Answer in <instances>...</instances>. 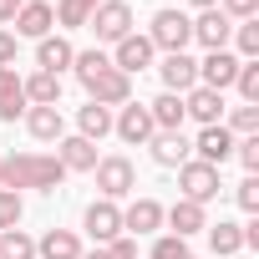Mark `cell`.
Instances as JSON below:
<instances>
[{
  "label": "cell",
  "mask_w": 259,
  "mask_h": 259,
  "mask_svg": "<svg viewBox=\"0 0 259 259\" xmlns=\"http://www.w3.org/2000/svg\"><path fill=\"white\" fill-rule=\"evenodd\" d=\"M153 56H158V51H153V41H148V36H138V31H133V36H122V41L112 46V66H117L122 76L148 71V66H153Z\"/></svg>",
  "instance_id": "ba28073f"
},
{
  "label": "cell",
  "mask_w": 259,
  "mask_h": 259,
  "mask_svg": "<svg viewBox=\"0 0 259 259\" xmlns=\"http://www.w3.org/2000/svg\"><path fill=\"white\" fill-rule=\"evenodd\" d=\"M183 117H193L198 127H219L224 122V92H208V87L183 92Z\"/></svg>",
  "instance_id": "4fadbf2b"
},
{
  "label": "cell",
  "mask_w": 259,
  "mask_h": 259,
  "mask_svg": "<svg viewBox=\"0 0 259 259\" xmlns=\"http://www.w3.org/2000/svg\"><path fill=\"white\" fill-rule=\"evenodd\" d=\"M178 188H183V198L188 203H208V198H219V168H208V163H198V158H188L183 168H178Z\"/></svg>",
  "instance_id": "8992f818"
},
{
  "label": "cell",
  "mask_w": 259,
  "mask_h": 259,
  "mask_svg": "<svg viewBox=\"0 0 259 259\" xmlns=\"http://www.w3.org/2000/svg\"><path fill=\"white\" fill-rule=\"evenodd\" d=\"M229 41H239V56L244 61H259V21H234V36Z\"/></svg>",
  "instance_id": "4dcf8cb0"
},
{
  "label": "cell",
  "mask_w": 259,
  "mask_h": 259,
  "mask_svg": "<svg viewBox=\"0 0 259 259\" xmlns=\"http://www.w3.org/2000/svg\"><path fill=\"white\" fill-rule=\"evenodd\" d=\"M234 76H239V56H234V51H208V56L198 61V87H208V92L234 87Z\"/></svg>",
  "instance_id": "7c38bea8"
},
{
  "label": "cell",
  "mask_w": 259,
  "mask_h": 259,
  "mask_svg": "<svg viewBox=\"0 0 259 259\" xmlns=\"http://www.w3.org/2000/svg\"><path fill=\"white\" fill-rule=\"evenodd\" d=\"M16 51H21L16 36H11V31H0V66H16Z\"/></svg>",
  "instance_id": "ab89813d"
},
{
  "label": "cell",
  "mask_w": 259,
  "mask_h": 259,
  "mask_svg": "<svg viewBox=\"0 0 259 259\" xmlns=\"http://www.w3.org/2000/svg\"><path fill=\"white\" fill-rule=\"evenodd\" d=\"M234 133H229V127L219 122V127H203V133H198V143H193V153H198V163H208V168H224L229 158H234Z\"/></svg>",
  "instance_id": "8fae6325"
},
{
  "label": "cell",
  "mask_w": 259,
  "mask_h": 259,
  "mask_svg": "<svg viewBox=\"0 0 259 259\" xmlns=\"http://www.w3.org/2000/svg\"><path fill=\"white\" fill-rule=\"evenodd\" d=\"M107 249V259H138V239H127V234H117L112 244H102Z\"/></svg>",
  "instance_id": "f35d334b"
},
{
  "label": "cell",
  "mask_w": 259,
  "mask_h": 259,
  "mask_svg": "<svg viewBox=\"0 0 259 259\" xmlns=\"http://www.w3.org/2000/svg\"><path fill=\"white\" fill-rule=\"evenodd\" d=\"M81 254L87 249H81V239L71 229H46L36 239V259H81Z\"/></svg>",
  "instance_id": "44dd1931"
},
{
  "label": "cell",
  "mask_w": 259,
  "mask_h": 259,
  "mask_svg": "<svg viewBox=\"0 0 259 259\" xmlns=\"http://www.w3.org/2000/svg\"><path fill=\"white\" fill-rule=\"evenodd\" d=\"M234 87H239V97H244V102H254V107H259V61H239Z\"/></svg>",
  "instance_id": "1f68e13d"
},
{
  "label": "cell",
  "mask_w": 259,
  "mask_h": 259,
  "mask_svg": "<svg viewBox=\"0 0 259 259\" xmlns=\"http://www.w3.org/2000/svg\"><path fill=\"white\" fill-rule=\"evenodd\" d=\"M112 133L122 138V143H133V148H143V143H153V112H148V102H122V112L112 117Z\"/></svg>",
  "instance_id": "5b68a950"
},
{
  "label": "cell",
  "mask_w": 259,
  "mask_h": 259,
  "mask_svg": "<svg viewBox=\"0 0 259 259\" xmlns=\"http://www.w3.org/2000/svg\"><path fill=\"white\" fill-rule=\"evenodd\" d=\"M219 11H224L229 21H254V16H259V0H219Z\"/></svg>",
  "instance_id": "74e56055"
},
{
  "label": "cell",
  "mask_w": 259,
  "mask_h": 259,
  "mask_svg": "<svg viewBox=\"0 0 259 259\" xmlns=\"http://www.w3.org/2000/svg\"><path fill=\"white\" fill-rule=\"evenodd\" d=\"M81 229H87L97 244H112V239L122 234V208H117L112 198H97V203H87V213H81Z\"/></svg>",
  "instance_id": "52a82bcc"
},
{
  "label": "cell",
  "mask_w": 259,
  "mask_h": 259,
  "mask_svg": "<svg viewBox=\"0 0 259 259\" xmlns=\"http://www.w3.org/2000/svg\"><path fill=\"white\" fill-rule=\"evenodd\" d=\"M26 127H31L36 143H61V138H66L61 107H26Z\"/></svg>",
  "instance_id": "7402d4cb"
},
{
  "label": "cell",
  "mask_w": 259,
  "mask_h": 259,
  "mask_svg": "<svg viewBox=\"0 0 259 259\" xmlns=\"http://www.w3.org/2000/svg\"><path fill=\"white\" fill-rule=\"evenodd\" d=\"M71 61H76V46H71L66 36H41V41H36V66H41V71L61 76Z\"/></svg>",
  "instance_id": "ac0fdd59"
},
{
  "label": "cell",
  "mask_w": 259,
  "mask_h": 259,
  "mask_svg": "<svg viewBox=\"0 0 259 259\" xmlns=\"http://www.w3.org/2000/svg\"><path fill=\"white\" fill-rule=\"evenodd\" d=\"M148 112H153V127H158V133H183V97H178V92L153 97Z\"/></svg>",
  "instance_id": "603a6c76"
},
{
  "label": "cell",
  "mask_w": 259,
  "mask_h": 259,
  "mask_svg": "<svg viewBox=\"0 0 259 259\" xmlns=\"http://www.w3.org/2000/svg\"><path fill=\"white\" fill-rule=\"evenodd\" d=\"M208 249H213L219 259L239 254V249H244V224H234V219H219V224H208Z\"/></svg>",
  "instance_id": "d4e9b609"
},
{
  "label": "cell",
  "mask_w": 259,
  "mask_h": 259,
  "mask_svg": "<svg viewBox=\"0 0 259 259\" xmlns=\"http://www.w3.org/2000/svg\"><path fill=\"white\" fill-rule=\"evenodd\" d=\"M224 127H229L234 138H254V133H259V107H254V102H239V107L229 112Z\"/></svg>",
  "instance_id": "f546056e"
},
{
  "label": "cell",
  "mask_w": 259,
  "mask_h": 259,
  "mask_svg": "<svg viewBox=\"0 0 259 259\" xmlns=\"http://www.w3.org/2000/svg\"><path fill=\"white\" fill-rule=\"evenodd\" d=\"M26 107H31V102H26V92H21V87H16V92H6V97H0V122H21V117H26Z\"/></svg>",
  "instance_id": "e575fe53"
},
{
  "label": "cell",
  "mask_w": 259,
  "mask_h": 259,
  "mask_svg": "<svg viewBox=\"0 0 259 259\" xmlns=\"http://www.w3.org/2000/svg\"><path fill=\"white\" fill-rule=\"evenodd\" d=\"M193 158V143L183 133H153V163L158 168H183Z\"/></svg>",
  "instance_id": "ffe728a7"
},
{
  "label": "cell",
  "mask_w": 259,
  "mask_h": 259,
  "mask_svg": "<svg viewBox=\"0 0 259 259\" xmlns=\"http://www.w3.org/2000/svg\"><path fill=\"white\" fill-rule=\"evenodd\" d=\"M158 76H163V87L168 92H193L198 87V61L188 56V51H173V56H163V66H158Z\"/></svg>",
  "instance_id": "5bb4252c"
},
{
  "label": "cell",
  "mask_w": 259,
  "mask_h": 259,
  "mask_svg": "<svg viewBox=\"0 0 259 259\" xmlns=\"http://www.w3.org/2000/svg\"><path fill=\"white\" fill-rule=\"evenodd\" d=\"M61 178H66V168H61L51 153H16V158H6V188H11V193H21V188L51 193Z\"/></svg>",
  "instance_id": "6da1fadb"
},
{
  "label": "cell",
  "mask_w": 259,
  "mask_h": 259,
  "mask_svg": "<svg viewBox=\"0 0 259 259\" xmlns=\"http://www.w3.org/2000/svg\"><path fill=\"white\" fill-rule=\"evenodd\" d=\"M21 213H26L21 193H11V188H0V234H6V229H21Z\"/></svg>",
  "instance_id": "d6a6232c"
},
{
  "label": "cell",
  "mask_w": 259,
  "mask_h": 259,
  "mask_svg": "<svg viewBox=\"0 0 259 259\" xmlns=\"http://www.w3.org/2000/svg\"><path fill=\"white\" fill-rule=\"evenodd\" d=\"M87 26L97 31V41L117 46L122 36H133V6H127V0H102V6L92 11V21H87Z\"/></svg>",
  "instance_id": "277c9868"
},
{
  "label": "cell",
  "mask_w": 259,
  "mask_h": 259,
  "mask_svg": "<svg viewBox=\"0 0 259 259\" xmlns=\"http://www.w3.org/2000/svg\"><path fill=\"white\" fill-rule=\"evenodd\" d=\"M229 36H234V21L213 6V11H198V21H193V41L203 46V51H229Z\"/></svg>",
  "instance_id": "30bf717a"
},
{
  "label": "cell",
  "mask_w": 259,
  "mask_h": 259,
  "mask_svg": "<svg viewBox=\"0 0 259 259\" xmlns=\"http://www.w3.org/2000/svg\"><path fill=\"white\" fill-rule=\"evenodd\" d=\"M21 87V76H16V66H0V97H6V92H16Z\"/></svg>",
  "instance_id": "60d3db41"
},
{
  "label": "cell",
  "mask_w": 259,
  "mask_h": 259,
  "mask_svg": "<svg viewBox=\"0 0 259 259\" xmlns=\"http://www.w3.org/2000/svg\"><path fill=\"white\" fill-rule=\"evenodd\" d=\"M0 188H6V158H0Z\"/></svg>",
  "instance_id": "f6af8a7d"
},
{
  "label": "cell",
  "mask_w": 259,
  "mask_h": 259,
  "mask_svg": "<svg viewBox=\"0 0 259 259\" xmlns=\"http://www.w3.org/2000/svg\"><path fill=\"white\" fill-rule=\"evenodd\" d=\"M21 92H26V102H31V107H56V102H61V76L36 71V76H26V81H21Z\"/></svg>",
  "instance_id": "cb8c5ba5"
},
{
  "label": "cell",
  "mask_w": 259,
  "mask_h": 259,
  "mask_svg": "<svg viewBox=\"0 0 259 259\" xmlns=\"http://www.w3.org/2000/svg\"><path fill=\"white\" fill-rule=\"evenodd\" d=\"M153 259H193V254H188V239H178V234H163V239L153 244Z\"/></svg>",
  "instance_id": "836d02e7"
},
{
  "label": "cell",
  "mask_w": 259,
  "mask_h": 259,
  "mask_svg": "<svg viewBox=\"0 0 259 259\" xmlns=\"http://www.w3.org/2000/svg\"><path fill=\"white\" fill-rule=\"evenodd\" d=\"M148 41H153V51H183L188 41H193V21L183 16V11H158L153 16V26H148Z\"/></svg>",
  "instance_id": "7a4b0ae2"
},
{
  "label": "cell",
  "mask_w": 259,
  "mask_h": 259,
  "mask_svg": "<svg viewBox=\"0 0 259 259\" xmlns=\"http://www.w3.org/2000/svg\"><path fill=\"white\" fill-rule=\"evenodd\" d=\"M0 259H36V239L26 229H6L0 234Z\"/></svg>",
  "instance_id": "83f0119b"
},
{
  "label": "cell",
  "mask_w": 259,
  "mask_h": 259,
  "mask_svg": "<svg viewBox=\"0 0 259 259\" xmlns=\"http://www.w3.org/2000/svg\"><path fill=\"white\" fill-rule=\"evenodd\" d=\"M76 127H81L76 138H87V143H102V138L112 133V107H97V102H87V107L76 112Z\"/></svg>",
  "instance_id": "484cf974"
},
{
  "label": "cell",
  "mask_w": 259,
  "mask_h": 259,
  "mask_svg": "<svg viewBox=\"0 0 259 259\" xmlns=\"http://www.w3.org/2000/svg\"><path fill=\"white\" fill-rule=\"evenodd\" d=\"M92 173H97L102 198H112V203H117V198H127V193L138 188V168H133V158H117V153H112V158H97V168H92Z\"/></svg>",
  "instance_id": "3957f363"
},
{
  "label": "cell",
  "mask_w": 259,
  "mask_h": 259,
  "mask_svg": "<svg viewBox=\"0 0 259 259\" xmlns=\"http://www.w3.org/2000/svg\"><path fill=\"white\" fill-rule=\"evenodd\" d=\"M188 6H198V11H213V6H219V0H188Z\"/></svg>",
  "instance_id": "7bdbcfd3"
},
{
  "label": "cell",
  "mask_w": 259,
  "mask_h": 259,
  "mask_svg": "<svg viewBox=\"0 0 259 259\" xmlns=\"http://www.w3.org/2000/svg\"><path fill=\"white\" fill-rule=\"evenodd\" d=\"M21 6H26V0H0V26H11V21H16V11H21Z\"/></svg>",
  "instance_id": "b9f144b4"
},
{
  "label": "cell",
  "mask_w": 259,
  "mask_h": 259,
  "mask_svg": "<svg viewBox=\"0 0 259 259\" xmlns=\"http://www.w3.org/2000/svg\"><path fill=\"white\" fill-rule=\"evenodd\" d=\"M163 224H168L178 239H193V234H203V229H208V213H203V203L178 198L173 208H163Z\"/></svg>",
  "instance_id": "e0dca14e"
},
{
  "label": "cell",
  "mask_w": 259,
  "mask_h": 259,
  "mask_svg": "<svg viewBox=\"0 0 259 259\" xmlns=\"http://www.w3.org/2000/svg\"><path fill=\"white\" fill-rule=\"evenodd\" d=\"M56 163H61L66 173H92V168H97V143H87V138H61V143H56Z\"/></svg>",
  "instance_id": "d6986e66"
},
{
  "label": "cell",
  "mask_w": 259,
  "mask_h": 259,
  "mask_svg": "<svg viewBox=\"0 0 259 259\" xmlns=\"http://www.w3.org/2000/svg\"><path fill=\"white\" fill-rule=\"evenodd\" d=\"M87 97H92L97 107H122V102H133V76H122L117 66H107L102 76L87 81Z\"/></svg>",
  "instance_id": "9c48e42d"
},
{
  "label": "cell",
  "mask_w": 259,
  "mask_h": 259,
  "mask_svg": "<svg viewBox=\"0 0 259 259\" xmlns=\"http://www.w3.org/2000/svg\"><path fill=\"white\" fill-rule=\"evenodd\" d=\"M16 36H31V41H41V36H51V26H56V11L46 6V0H26V6L16 11Z\"/></svg>",
  "instance_id": "2e32d148"
},
{
  "label": "cell",
  "mask_w": 259,
  "mask_h": 259,
  "mask_svg": "<svg viewBox=\"0 0 259 259\" xmlns=\"http://www.w3.org/2000/svg\"><path fill=\"white\" fill-rule=\"evenodd\" d=\"M122 229L133 234V239L138 234H158L163 229V203L158 198H133V203L122 208Z\"/></svg>",
  "instance_id": "9a60e30c"
},
{
  "label": "cell",
  "mask_w": 259,
  "mask_h": 259,
  "mask_svg": "<svg viewBox=\"0 0 259 259\" xmlns=\"http://www.w3.org/2000/svg\"><path fill=\"white\" fill-rule=\"evenodd\" d=\"M81 259H107V249H92V254H81Z\"/></svg>",
  "instance_id": "ee69618b"
},
{
  "label": "cell",
  "mask_w": 259,
  "mask_h": 259,
  "mask_svg": "<svg viewBox=\"0 0 259 259\" xmlns=\"http://www.w3.org/2000/svg\"><path fill=\"white\" fill-rule=\"evenodd\" d=\"M234 198H239V208H244V213H259V173H249V178L234 188Z\"/></svg>",
  "instance_id": "8d00e7d4"
},
{
  "label": "cell",
  "mask_w": 259,
  "mask_h": 259,
  "mask_svg": "<svg viewBox=\"0 0 259 259\" xmlns=\"http://www.w3.org/2000/svg\"><path fill=\"white\" fill-rule=\"evenodd\" d=\"M97 6H102V0H61V6H51V11H56V26H61V31H76V26L92 21Z\"/></svg>",
  "instance_id": "4316f807"
},
{
  "label": "cell",
  "mask_w": 259,
  "mask_h": 259,
  "mask_svg": "<svg viewBox=\"0 0 259 259\" xmlns=\"http://www.w3.org/2000/svg\"><path fill=\"white\" fill-rule=\"evenodd\" d=\"M234 158L244 163V173H259V133L254 138H239L234 143Z\"/></svg>",
  "instance_id": "d590c367"
},
{
  "label": "cell",
  "mask_w": 259,
  "mask_h": 259,
  "mask_svg": "<svg viewBox=\"0 0 259 259\" xmlns=\"http://www.w3.org/2000/svg\"><path fill=\"white\" fill-rule=\"evenodd\" d=\"M107 66H112V56H107V51H97V46H92V51H76V61H71V71H76V81H81V87H87L92 76H102Z\"/></svg>",
  "instance_id": "f1b7e54d"
}]
</instances>
